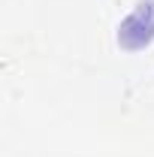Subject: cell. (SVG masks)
Returning a JSON list of instances; mask_svg holds the SVG:
<instances>
[{
	"label": "cell",
	"instance_id": "1",
	"mask_svg": "<svg viewBox=\"0 0 154 157\" xmlns=\"http://www.w3.org/2000/svg\"><path fill=\"white\" fill-rule=\"evenodd\" d=\"M154 42V0H139L133 12L118 24V45L127 52H142Z\"/></svg>",
	"mask_w": 154,
	"mask_h": 157
}]
</instances>
